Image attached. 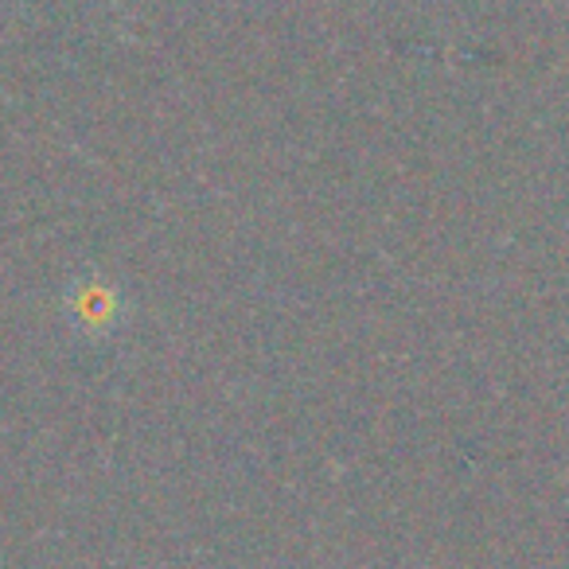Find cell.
<instances>
[{"label": "cell", "instance_id": "cell-1", "mask_svg": "<svg viewBox=\"0 0 569 569\" xmlns=\"http://www.w3.org/2000/svg\"><path fill=\"white\" fill-rule=\"evenodd\" d=\"M67 312H71V320L82 328V332L94 336V340H102V336H110L113 328L121 325V293H118V284L102 281V277L79 281L71 289V297H67Z\"/></svg>", "mask_w": 569, "mask_h": 569}]
</instances>
